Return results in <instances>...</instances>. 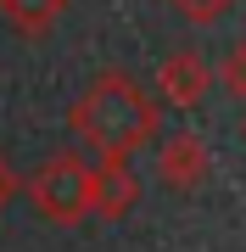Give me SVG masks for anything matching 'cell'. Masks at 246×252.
Instances as JSON below:
<instances>
[{
	"label": "cell",
	"instance_id": "cell-8",
	"mask_svg": "<svg viewBox=\"0 0 246 252\" xmlns=\"http://www.w3.org/2000/svg\"><path fill=\"white\" fill-rule=\"evenodd\" d=\"M163 6L173 11V17H185V23H196V28H207V23H219L235 0H163Z\"/></svg>",
	"mask_w": 246,
	"mask_h": 252
},
{
	"label": "cell",
	"instance_id": "cell-7",
	"mask_svg": "<svg viewBox=\"0 0 246 252\" xmlns=\"http://www.w3.org/2000/svg\"><path fill=\"white\" fill-rule=\"evenodd\" d=\"M213 84H219L229 101H246V39H235V45L213 62Z\"/></svg>",
	"mask_w": 246,
	"mask_h": 252
},
{
	"label": "cell",
	"instance_id": "cell-9",
	"mask_svg": "<svg viewBox=\"0 0 246 252\" xmlns=\"http://www.w3.org/2000/svg\"><path fill=\"white\" fill-rule=\"evenodd\" d=\"M17 168H11V162H6V152H0V213H6V207H11V196H17Z\"/></svg>",
	"mask_w": 246,
	"mask_h": 252
},
{
	"label": "cell",
	"instance_id": "cell-3",
	"mask_svg": "<svg viewBox=\"0 0 246 252\" xmlns=\"http://www.w3.org/2000/svg\"><path fill=\"white\" fill-rule=\"evenodd\" d=\"M207 174H213V152L196 129H173L157 140V180L168 190H201Z\"/></svg>",
	"mask_w": 246,
	"mask_h": 252
},
{
	"label": "cell",
	"instance_id": "cell-4",
	"mask_svg": "<svg viewBox=\"0 0 246 252\" xmlns=\"http://www.w3.org/2000/svg\"><path fill=\"white\" fill-rule=\"evenodd\" d=\"M207 90H213V62L201 51L185 45V51H168L163 56V67H157V95H163L168 107H185V112H191Z\"/></svg>",
	"mask_w": 246,
	"mask_h": 252
},
{
	"label": "cell",
	"instance_id": "cell-5",
	"mask_svg": "<svg viewBox=\"0 0 246 252\" xmlns=\"http://www.w3.org/2000/svg\"><path fill=\"white\" fill-rule=\"evenodd\" d=\"M140 196L135 168L118 157H90V219H123Z\"/></svg>",
	"mask_w": 246,
	"mask_h": 252
},
{
	"label": "cell",
	"instance_id": "cell-6",
	"mask_svg": "<svg viewBox=\"0 0 246 252\" xmlns=\"http://www.w3.org/2000/svg\"><path fill=\"white\" fill-rule=\"evenodd\" d=\"M0 17L17 28V34L39 39V34H51V28L67 17V0H0Z\"/></svg>",
	"mask_w": 246,
	"mask_h": 252
},
{
	"label": "cell",
	"instance_id": "cell-1",
	"mask_svg": "<svg viewBox=\"0 0 246 252\" xmlns=\"http://www.w3.org/2000/svg\"><path fill=\"white\" fill-rule=\"evenodd\" d=\"M67 129H73V140H79L90 157H118V162H129L135 152H146V146L157 140L163 118H157V101L140 90L129 73H101V79H90L84 95L73 101Z\"/></svg>",
	"mask_w": 246,
	"mask_h": 252
},
{
	"label": "cell",
	"instance_id": "cell-2",
	"mask_svg": "<svg viewBox=\"0 0 246 252\" xmlns=\"http://www.w3.org/2000/svg\"><path fill=\"white\" fill-rule=\"evenodd\" d=\"M28 202L51 224H84L90 219V157L84 152H51L28 174Z\"/></svg>",
	"mask_w": 246,
	"mask_h": 252
},
{
	"label": "cell",
	"instance_id": "cell-10",
	"mask_svg": "<svg viewBox=\"0 0 246 252\" xmlns=\"http://www.w3.org/2000/svg\"><path fill=\"white\" fill-rule=\"evenodd\" d=\"M241 129H246V124H241Z\"/></svg>",
	"mask_w": 246,
	"mask_h": 252
}]
</instances>
